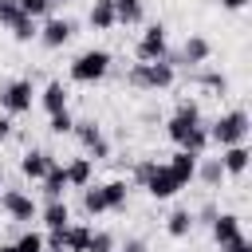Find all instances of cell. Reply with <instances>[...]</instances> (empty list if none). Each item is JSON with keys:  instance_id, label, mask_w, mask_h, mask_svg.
Returning a JSON list of instances; mask_svg holds the SVG:
<instances>
[{"instance_id": "cell-19", "label": "cell", "mask_w": 252, "mask_h": 252, "mask_svg": "<svg viewBox=\"0 0 252 252\" xmlns=\"http://www.w3.org/2000/svg\"><path fill=\"white\" fill-rule=\"evenodd\" d=\"M87 20H91L94 32H110V28L118 24V16H114V0H94L91 12H87Z\"/></svg>"}, {"instance_id": "cell-5", "label": "cell", "mask_w": 252, "mask_h": 252, "mask_svg": "<svg viewBox=\"0 0 252 252\" xmlns=\"http://www.w3.org/2000/svg\"><path fill=\"white\" fill-rule=\"evenodd\" d=\"M71 134L79 138V146L87 150V158H91V161H106V158H110V142H106V134H102V126H98V122L83 118V122H75V126H71Z\"/></svg>"}, {"instance_id": "cell-27", "label": "cell", "mask_w": 252, "mask_h": 252, "mask_svg": "<svg viewBox=\"0 0 252 252\" xmlns=\"http://www.w3.org/2000/svg\"><path fill=\"white\" fill-rule=\"evenodd\" d=\"M83 213H87V217H102V213H106L102 185H83Z\"/></svg>"}, {"instance_id": "cell-42", "label": "cell", "mask_w": 252, "mask_h": 252, "mask_svg": "<svg viewBox=\"0 0 252 252\" xmlns=\"http://www.w3.org/2000/svg\"><path fill=\"white\" fill-rule=\"evenodd\" d=\"M0 252H12V244H0Z\"/></svg>"}, {"instance_id": "cell-9", "label": "cell", "mask_w": 252, "mask_h": 252, "mask_svg": "<svg viewBox=\"0 0 252 252\" xmlns=\"http://www.w3.org/2000/svg\"><path fill=\"white\" fill-rule=\"evenodd\" d=\"M71 35H75V20H71V16H47L35 39H39L43 47H51V51H55V47H63Z\"/></svg>"}, {"instance_id": "cell-40", "label": "cell", "mask_w": 252, "mask_h": 252, "mask_svg": "<svg viewBox=\"0 0 252 252\" xmlns=\"http://www.w3.org/2000/svg\"><path fill=\"white\" fill-rule=\"evenodd\" d=\"M220 8H228V12H240V8H248V0H220Z\"/></svg>"}, {"instance_id": "cell-32", "label": "cell", "mask_w": 252, "mask_h": 252, "mask_svg": "<svg viewBox=\"0 0 252 252\" xmlns=\"http://www.w3.org/2000/svg\"><path fill=\"white\" fill-rule=\"evenodd\" d=\"M16 4H20V12L32 16V20H39V16L51 12V0H16Z\"/></svg>"}, {"instance_id": "cell-2", "label": "cell", "mask_w": 252, "mask_h": 252, "mask_svg": "<svg viewBox=\"0 0 252 252\" xmlns=\"http://www.w3.org/2000/svg\"><path fill=\"white\" fill-rule=\"evenodd\" d=\"M110 51L106 47H87V51H79L75 55V63H71V83H102L106 75H110Z\"/></svg>"}, {"instance_id": "cell-18", "label": "cell", "mask_w": 252, "mask_h": 252, "mask_svg": "<svg viewBox=\"0 0 252 252\" xmlns=\"http://www.w3.org/2000/svg\"><path fill=\"white\" fill-rule=\"evenodd\" d=\"M39 220H43L47 228H67V224H71V209H67V201H63V197L47 201V205L39 209Z\"/></svg>"}, {"instance_id": "cell-29", "label": "cell", "mask_w": 252, "mask_h": 252, "mask_svg": "<svg viewBox=\"0 0 252 252\" xmlns=\"http://www.w3.org/2000/svg\"><path fill=\"white\" fill-rule=\"evenodd\" d=\"M197 83H201L205 91H217V94H224V91H228V75H224V71H201V75H197Z\"/></svg>"}, {"instance_id": "cell-7", "label": "cell", "mask_w": 252, "mask_h": 252, "mask_svg": "<svg viewBox=\"0 0 252 252\" xmlns=\"http://www.w3.org/2000/svg\"><path fill=\"white\" fill-rule=\"evenodd\" d=\"M197 122H201V106H197L193 98H181V102H177V110H173V118L165 122V134H169V138L181 146V138H185V134H189Z\"/></svg>"}, {"instance_id": "cell-26", "label": "cell", "mask_w": 252, "mask_h": 252, "mask_svg": "<svg viewBox=\"0 0 252 252\" xmlns=\"http://www.w3.org/2000/svg\"><path fill=\"white\" fill-rule=\"evenodd\" d=\"M181 150H185V154H197V158H201V154L209 150V126H205V122H197V126H193V130H189V134L181 138Z\"/></svg>"}, {"instance_id": "cell-16", "label": "cell", "mask_w": 252, "mask_h": 252, "mask_svg": "<svg viewBox=\"0 0 252 252\" xmlns=\"http://www.w3.org/2000/svg\"><path fill=\"white\" fill-rule=\"evenodd\" d=\"M248 158H252V154H248V146H244V142H240V146H224V150H220V165H224V173H232V177H240V173L248 169Z\"/></svg>"}, {"instance_id": "cell-43", "label": "cell", "mask_w": 252, "mask_h": 252, "mask_svg": "<svg viewBox=\"0 0 252 252\" xmlns=\"http://www.w3.org/2000/svg\"><path fill=\"white\" fill-rule=\"evenodd\" d=\"M55 4H67V0H51V8H55Z\"/></svg>"}, {"instance_id": "cell-38", "label": "cell", "mask_w": 252, "mask_h": 252, "mask_svg": "<svg viewBox=\"0 0 252 252\" xmlns=\"http://www.w3.org/2000/svg\"><path fill=\"white\" fill-rule=\"evenodd\" d=\"M8 138H12V118L0 114V142H8Z\"/></svg>"}, {"instance_id": "cell-35", "label": "cell", "mask_w": 252, "mask_h": 252, "mask_svg": "<svg viewBox=\"0 0 252 252\" xmlns=\"http://www.w3.org/2000/svg\"><path fill=\"white\" fill-rule=\"evenodd\" d=\"M154 165H158L154 158H146V161H138V165H134V185H146V177L154 173Z\"/></svg>"}, {"instance_id": "cell-23", "label": "cell", "mask_w": 252, "mask_h": 252, "mask_svg": "<svg viewBox=\"0 0 252 252\" xmlns=\"http://www.w3.org/2000/svg\"><path fill=\"white\" fill-rule=\"evenodd\" d=\"M114 16H118V24H126V28L142 24V16H146V0H114Z\"/></svg>"}, {"instance_id": "cell-17", "label": "cell", "mask_w": 252, "mask_h": 252, "mask_svg": "<svg viewBox=\"0 0 252 252\" xmlns=\"http://www.w3.org/2000/svg\"><path fill=\"white\" fill-rule=\"evenodd\" d=\"M102 197H106V213H126V201H130V185L122 177L106 181L102 185Z\"/></svg>"}, {"instance_id": "cell-6", "label": "cell", "mask_w": 252, "mask_h": 252, "mask_svg": "<svg viewBox=\"0 0 252 252\" xmlns=\"http://www.w3.org/2000/svg\"><path fill=\"white\" fill-rule=\"evenodd\" d=\"M165 51H169V35H165V24H150V28L138 35V43H134V55H138V63H154V59H165Z\"/></svg>"}, {"instance_id": "cell-11", "label": "cell", "mask_w": 252, "mask_h": 252, "mask_svg": "<svg viewBox=\"0 0 252 252\" xmlns=\"http://www.w3.org/2000/svg\"><path fill=\"white\" fill-rule=\"evenodd\" d=\"M142 189H146V193H150L154 201H169V197H173V193H177L181 185L173 181V173H169V165H154V173L146 177V185H142Z\"/></svg>"}, {"instance_id": "cell-30", "label": "cell", "mask_w": 252, "mask_h": 252, "mask_svg": "<svg viewBox=\"0 0 252 252\" xmlns=\"http://www.w3.org/2000/svg\"><path fill=\"white\" fill-rule=\"evenodd\" d=\"M12 252H43V236L39 232H24L20 240H12Z\"/></svg>"}, {"instance_id": "cell-3", "label": "cell", "mask_w": 252, "mask_h": 252, "mask_svg": "<svg viewBox=\"0 0 252 252\" xmlns=\"http://www.w3.org/2000/svg\"><path fill=\"white\" fill-rule=\"evenodd\" d=\"M248 138V110H240V106H232V110H224L213 126H209V142L213 146H240Z\"/></svg>"}, {"instance_id": "cell-31", "label": "cell", "mask_w": 252, "mask_h": 252, "mask_svg": "<svg viewBox=\"0 0 252 252\" xmlns=\"http://www.w3.org/2000/svg\"><path fill=\"white\" fill-rule=\"evenodd\" d=\"M71 126H75V114H71V110L51 114V122H47V130H51V134H71Z\"/></svg>"}, {"instance_id": "cell-13", "label": "cell", "mask_w": 252, "mask_h": 252, "mask_svg": "<svg viewBox=\"0 0 252 252\" xmlns=\"http://www.w3.org/2000/svg\"><path fill=\"white\" fill-rule=\"evenodd\" d=\"M197 161H201L197 154H185V150H177V154H173V158H169L165 165H169V173H173V181H177V185L185 189V185H189V181L197 177Z\"/></svg>"}, {"instance_id": "cell-15", "label": "cell", "mask_w": 252, "mask_h": 252, "mask_svg": "<svg viewBox=\"0 0 252 252\" xmlns=\"http://www.w3.org/2000/svg\"><path fill=\"white\" fill-rule=\"evenodd\" d=\"M63 173H67V189H83V185H91L94 161H91V158H71V161L63 165Z\"/></svg>"}, {"instance_id": "cell-45", "label": "cell", "mask_w": 252, "mask_h": 252, "mask_svg": "<svg viewBox=\"0 0 252 252\" xmlns=\"http://www.w3.org/2000/svg\"><path fill=\"white\" fill-rule=\"evenodd\" d=\"M114 252H118V248H114Z\"/></svg>"}, {"instance_id": "cell-22", "label": "cell", "mask_w": 252, "mask_h": 252, "mask_svg": "<svg viewBox=\"0 0 252 252\" xmlns=\"http://www.w3.org/2000/svg\"><path fill=\"white\" fill-rule=\"evenodd\" d=\"M193 224H197V220H193L189 209H173V213L165 217V232H169L173 240H185V236L193 232Z\"/></svg>"}, {"instance_id": "cell-8", "label": "cell", "mask_w": 252, "mask_h": 252, "mask_svg": "<svg viewBox=\"0 0 252 252\" xmlns=\"http://www.w3.org/2000/svg\"><path fill=\"white\" fill-rule=\"evenodd\" d=\"M0 209H4L12 220H20V224H28V220L39 217V205H35L24 189H4V193H0Z\"/></svg>"}, {"instance_id": "cell-14", "label": "cell", "mask_w": 252, "mask_h": 252, "mask_svg": "<svg viewBox=\"0 0 252 252\" xmlns=\"http://www.w3.org/2000/svg\"><path fill=\"white\" fill-rule=\"evenodd\" d=\"M51 165H55V158H51L47 150H35V146H32V150L20 158V169H24V177H32V181H39V177H43Z\"/></svg>"}, {"instance_id": "cell-21", "label": "cell", "mask_w": 252, "mask_h": 252, "mask_svg": "<svg viewBox=\"0 0 252 252\" xmlns=\"http://www.w3.org/2000/svg\"><path fill=\"white\" fill-rule=\"evenodd\" d=\"M39 189H43V197H47V201H55V197H63V193H67V173H63V165H59V161L39 177Z\"/></svg>"}, {"instance_id": "cell-4", "label": "cell", "mask_w": 252, "mask_h": 252, "mask_svg": "<svg viewBox=\"0 0 252 252\" xmlns=\"http://www.w3.org/2000/svg\"><path fill=\"white\" fill-rule=\"evenodd\" d=\"M32 102H35L32 79H8V83H0V110H4L8 118L28 114V110H32Z\"/></svg>"}, {"instance_id": "cell-36", "label": "cell", "mask_w": 252, "mask_h": 252, "mask_svg": "<svg viewBox=\"0 0 252 252\" xmlns=\"http://www.w3.org/2000/svg\"><path fill=\"white\" fill-rule=\"evenodd\" d=\"M118 252H150V248H146V240H138V236H130V240H126V244L118 248Z\"/></svg>"}, {"instance_id": "cell-28", "label": "cell", "mask_w": 252, "mask_h": 252, "mask_svg": "<svg viewBox=\"0 0 252 252\" xmlns=\"http://www.w3.org/2000/svg\"><path fill=\"white\" fill-rule=\"evenodd\" d=\"M197 177H201L205 185H220V181H224V165H220V158H205V161H197Z\"/></svg>"}, {"instance_id": "cell-12", "label": "cell", "mask_w": 252, "mask_h": 252, "mask_svg": "<svg viewBox=\"0 0 252 252\" xmlns=\"http://www.w3.org/2000/svg\"><path fill=\"white\" fill-rule=\"evenodd\" d=\"M181 63L185 67H201V63H209V55H213V43L205 39V35H189L185 43H181Z\"/></svg>"}, {"instance_id": "cell-41", "label": "cell", "mask_w": 252, "mask_h": 252, "mask_svg": "<svg viewBox=\"0 0 252 252\" xmlns=\"http://www.w3.org/2000/svg\"><path fill=\"white\" fill-rule=\"evenodd\" d=\"M0 189H4V161H0Z\"/></svg>"}, {"instance_id": "cell-44", "label": "cell", "mask_w": 252, "mask_h": 252, "mask_svg": "<svg viewBox=\"0 0 252 252\" xmlns=\"http://www.w3.org/2000/svg\"><path fill=\"white\" fill-rule=\"evenodd\" d=\"M43 252H51V248H43Z\"/></svg>"}, {"instance_id": "cell-39", "label": "cell", "mask_w": 252, "mask_h": 252, "mask_svg": "<svg viewBox=\"0 0 252 252\" xmlns=\"http://www.w3.org/2000/svg\"><path fill=\"white\" fill-rule=\"evenodd\" d=\"M224 252H252V244H248V240H244V236H240V240H232V244H228V248H224Z\"/></svg>"}, {"instance_id": "cell-24", "label": "cell", "mask_w": 252, "mask_h": 252, "mask_svg": "<svg viewBox=\"0 0 252 252\" xmlns=\"http://www.w3.org/2000/svg\"><path fill=\"white\" fill-rule=\"evenodd\" d=\"M91 224H67L63 228V244H67V252H87V244H91Z\"/></svg>"}, {"instance_id": "cell-10", "label": "cell", "mask_w": 252, "mask_h": 252, "mask_svg": "<svg viewBox=\"0 0 252 252\" xmlns=\"http://www.w3.org/2000/svg\"><path fill=\"white\" fill-rule=\"evenodd\" d=\"M209 232H213V240L220 244V252L232 244V240H240L244 232H240V217L236 213H217L213 220H209Z\"/></svg>"}, {"instance_id": "cell-34", "label": "cell", "mask_w": 252, "mask_h": 252, "mask_svg": "<svg viewBox=\"0 0 252 252\" xmlns=\"http://www.w3.org/2000/svg\"><path fill=\"white\" fill-rule=\"evenodd\" d=\"M16 16H20V4L16 0H0V28H8Z\"/></svg>"}, {"instance_id": "cell-33", "label": "cell", "mask_w": 252, "mask_h": 252, "mask_svg": "<svg viewBox=\"0 0 252 252\" xmlns=\"http://www.w3.org/2000/svg\"><path fill=\"white\" fill-rule=\"evenodd\" d=\"M87 252H114V236H110V232H91Z\"/></svg>"}, {"instance_id": "cell-1", "label": "cell", "mask_w": 252, "mask_h": 252, "mask_svg": "<svg viewBox=\"0 0 252 252\" xmlns=\"http://www.w3.org/2000/svg\"><path fill=\"white\" fill-rule=\"evenodd\" d=\"M173 79H177V67H173L169 59L134 63V67L126 71V83L138 87V91H165V87H173Z\"/></svg>"}, {"instance_id": "cell-25", "label": "cell", "mask_w": 252, "mask_h": 252, "mask_svg": "<svg viewBox=\"0 0 252 252\" xmlns=\"http://www.w3.org/2000/svg\"><path fill=\"white\" fill-rule=\"evenodd\" d=\"M8 32H12V39H16V43H32V39L39 35V24H35L32 16H24V12H20V16L8 24Z\"/></svg>"}, {"instance_id": "cell-20", "label": "cell", "mask_w": 252, "mask_h": 252, "mask_svg": "<svg viewBox=\"0 0 252 252\" xmlns=\"http://www.w3.org/2000/svg\"><path fill=\"white\" fill-rule=\"evenodd\" d=\"M39 106H43L47 114H59V110H67V87H63L59 79H51V83L43 87V94H39Z\"/></svg>"}, {"instance_id": "cell-37", "label": "cell", "mask_w": 252, "mask_h": 252, "mask_svg": "<svg viewBox=\"0 0 252 252\" xmlns=\"http://www.w3.org/2000/svg\"><path fill=\"white\" fill-rule=\"evenodd\" d=\"M213 217H217V205H205L201 213H193V220H201V224H209Z\"/></svg>"}]
</instances>
